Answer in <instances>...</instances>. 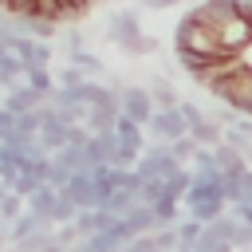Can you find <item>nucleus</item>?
Masks as SVG:
<instances>
[{
  "instance_id": "nucleus-6",
  "label": "nucleus",
  "mask_w": 252,
  "mask_h": 252,
  "mask_svg": "<svg viewBox=\"0 0 252 252\" xmlns=\"http://www.w3.org/2000/svg\"><path fill=\"white\" fill-rule=\"evenodd\" d=\"M8 51H16L28 67H51V59H55L51 43H47V39H35V35H16Z\"/></svg>"
},
{
  "instance_id": "nucleus-7",
  "label": "nucleus",
  "mask_w": 252,
  "mask_h": 252,
  "mask_svg": "<svg viewBox=\"0 0 252 252\" xmlns=\"http://www.w3.org/2000/svg\"><path fill=\"white\" fill-rule=\"evenodd\" d=\"M59 193H67L79 209H94V173H91V169H75L71 181H67Z\"/></svg>"
},
{
  "instance_id": "nucleus-25",
  "label": "nucleus",
  "mask_w": 252,
  "mask_h": 252,
  "mask_svg": "<svg viewBox=\"0 0 252 252\" xmlns=\"http://www.w3.org/2000/svg\"><path fill=\"white\" fill-rule=\"evenodd\" d=\"M55 244H63V248H75V244H79V228H75V220L55 224Z\"/></svg>"
},
{
  "instance_id": "nucleus-24",
  "label": "nucleus",
  "mask_w": 252,
  "mask_h": 252,
  "mask_svg": "<svg viewBox=\"0 0 252 252\" xmlns=\"http://www.w3.org/2000/svg\"><path fill=\"white\" fill-rule=\"evenodd\" d=\"M201 228H205V224H201V220H193V217H189V220H177V240H181V244H197Z\"/></svg>"
},
{
  "instance_id": "nucleus-18",
  "label": "nucleus",
  "mask_w": 252,
  "mask_h": 252,
  "mask_svg": "<svg viewBox=\"0 0 252 252\" xmlns=\"http://www.w3.org/2000/svg\"><path fill=\"white\" fill-rule=\"evenodd\" d=\"M177 205H181V201H177V197H169V193L154 201V217H158V228H161V224H177Z\"/></svg>"
},
{
  "instance_id": "nucleus-31",
  "label": "nucleus",
  "mask_w": 252,
  "mask_h": 252,
  "mask_svg": "<svg viewBox=\"0 0 252 252\" xmlns=\"http://www.w3.org/2000/svg\"><path fill=\"white\" fill-rule=\"evenodd\" d=\"M240 59H244V67H248V71H252V43H248V47H244V51H240Z\"/></svg>"
},
{
  "instance_id": "nucleus-28",
  "label": "nucleus",
  "mask_w": 252,
  "mask_h": 252,
  "mask_svg": "<svg viewBox=\"0 0 252 252\" xmlns=\"http://www.w3.org/2000/svg\"><path fill=\"white\" fill-rule=\"evenodd\" d=\"M83 47H87V43H83V32H79V28H67V32H63V51L75 55V51H83Z\"/></svg>"
},
{
  "instance_id": "nucleus-30",
  "label": "nucleus",
  "mask_w": 252,
  "mask_h": 252,
  "mask_svg": "<svg viewBox=\"0 0 252 252\" xmlns=\"http://www.w3.org/2000/svg\"><path fill=\"white\" fill-rule=\"evenodd\" d=\"M181 0H138V8H150V12H165V8H177Z\"/></svg>"
},
{
  "instance_id": "nucleus-12",
  "label": "nucleus",
  "mask_w": 252,
  "mask_h": 252,
  "mask_svg": "<svg viewBox=\"0 0 252 252\" xmlns=\"http://www.w3.org/2000/svg\"><path fill=\"white\" fill-rule=\"evenodd\" d=\"M114 134H118V146H134V150H146V138H142V122H134L130 114L118 110L114 118Z\"/></svg>"
},
{
  "instance_id": "nucleus-10",
  "label": "nucleus",
  "mask_w": 252,
  "mask_h": 252,
  "mask_svg": "<svg viewBox=\"0 0 252 252\" xmlns=\"http://www.w3.org/2000/svg\"><path fill=\"white\" fill-rule=\"evenodd\" d=\"M55 205H59V189H55V185H47V181H39V189L28 197V209H32V213H39V217H47L51 224H55Z\"/></svg>"
},
{
  "instance_id": "nucleus-32",
  "label": "nucleus",
  "mask_w": 252,
  "mask_h": 252,
  "mask_svg": "<svg viewBox=\"0 0 252 252\" xmlns=\"http://www.w3.org/2000/svg\"><path fill=\"white\" fill-rule=\"evenodd\" d=\"M173 252H193V244H177V248H173Z\"/></svg>"
},
{
  "instance_id": "nucleus-14",
  "label": "nucleus",
  "mask_w": 252,
  "mask_h": 252,
  "mask_svg": "<svg viewBox=\"0 0 252 252\" xmlns=\"http://www.w3.org/2000/svg\"><path fill=\"white\" fill-rule=\"evenodd\" d=\"M67 63H75L83 79H102V75H106V63H102L94 51H87V47H83V51H75V55H67Z\"/></svg>"
},
{
  "instance_id": "nucleus-13",
  "label": "nucleus",
  "mask_w": 252,
  "mask_h": 252,
  "mask_svg": "<svg viewBox=\"0 0 252 252\" xmlns=\"http://www.w3.org/2000/svg\"><path fill=\"white\" fill-rule=\"evenodd\" d=\"M213 63H217V59H209V55H197V51H189V47H177V67H181L185 75H193L197 83L209 75Z\"/></svg>"
},
{
  "instance_id": "nucleus-3",
  "label": "nucleus",
  "mask_w": 252,
  "mask_h": 252,
  "mask_svg": "<svg viewBox=\"0 0 252 252\" xmlns=\"http://www.w3.org/2000/svg\"><path fill=\"white\" fill-rule=\"evenodd\" d=\"M217 35H220V47H224V55H240L248 43H252V24H248V16L240 12V0L217 20Z\"/></svg>"
},
{
  "instance_id": "nucleus-2",
  "label": "nucleus",
  "mask_w": 252,
  "mask_h": 252,
  "mask_svg": "<svg viewBox=\"0 0 252 252\" xmlns=\"http://www.w3.org/2000/svg\"><path fill=\"white\" fill-rule=\"evenodd\" d=\"M173 47H189V51H197V55H209V59H220V55H224L217 28H213V24H205V20H197L193 12H185V16L177 20Z\"/></svg>"
},
{
  "instance_id": "nucleus-20",
  "label": "nucleus",
  "mask_w": 252,
  "mask_h": 252,
  "mask_svg": "<svg viewBox=\"0 0 252 252\" xmlns=\"http://www.w3.org/2000/svg\"><path fill=\"white\" fill-rule=\"evenodd\" d=\"M24 209H28V201H24L20 193H4V197H0V217H4L8 224H12V220L24 213Z\"/></svg>"
},
{
  "instance_id": "nucleus-9",
  "label": "nucleus",
  "mask_w": 252,
  "mask_h": 252,
  "mask_svg": "<svg viewBox=\"0 0 252 252\" xmlns=\"http://www.w3.org/2000/svg\"><path fill=\"white\" fill-rule=\"evenodd\" d=\"M150 98H154V106L158 110H169V106H177L181 102V94H177V87L169 83V75H150Z\"/></svg>"
},
{
  "instance_id": "nucleus-34",
  "label": "nucleus",
  "mask_w": 252,
  "mask_h": 252,
  "mask_svg": "<svg viewBox=\"0 0 252 252\" xmlns=\"http://www.w3.org/2000/svg\"><path fill=\"white\" fill-rule=\"evenodd\" d=\"M110 4H122V0H110Z\"/></svg>"
},
{
  "instance_id": "nucleus-17",
  "label": "nucleus",
  "mask_w": 252,
  "mask_h": 252,
  "mask_svg": "<svg viewBox=\"0 0 252 252\" xmlns=\"http://www.w3.org/2000/svg\"><path fill=\"white\" fill-rule=\"evenodd\" d=\"M47 244H55V228H39V232H32V236H24V240H12L16 252H43Z\"/></svg>"
},
{
  "instance_id": "nucleus-26",
  "label": "nucleus",
  "mask_w": 252,
  "mask_h": 252,
  "mask_svg": "<svg viewBox=\"0 0 252 252\" xmlns=\"http://www.w3.org/2000/svg\"><path fill=\"white\" fill-rule=\"evenodd\" d=\"M79 83H83L79 67H75V63H63V67H59V75H55V87H79Z\"/></svg>"
},
{
  "instance_id": "nucleus-33",
  "label": "nucleus",
  "mask_w": 252,
  "mask_h": 252,
  "mask_svg": "<svg viewBox=\"0 0 252 252\" xmlns=\"http://www.w3.org/2000/svg\"><path fill=\"white\" fill-rule=\"evenodd\" d=\"M0 110H4V98H0Z\"/></svg>"
},
{
  "instance_id": "nucleus-36",
  "label": "nucleus",
  "mask_w": 252,
  "mask_h": 252,
  "mask_svg": "<svg viewBox=\"0 0 252 252\" xmlns=\"http://www.w3.org/2000/svg\"><path fill=\"white\" fill-rule=\"evenodd\" d=\"M154 252H158V248H154Z\"/></svg>"
},
{
  "instance_id": "nucleus-8",
  "label": "nucleus",
  "mask_w": 252,
  "mask_h": 252,
  "mask_svg": "<svg viewBox=\"0 0 252 252\" xmlns=\"http://www.w3.org/2000/svg\"><path fill=\"white\" fill-rule=\"evenodd\" d=\"M122 228H126V236H142V232H154L158 228V217H154V205H134L126 217H122Z\"/></svg>"
},
{
  "instance_id": "nucleus-15",
  "label": "nucleus",
  "mask_w": 252,
  "mask_h": 252,
  "mask_svg": "<svg viewBox=\"0 0 252 252\" xmlns=\"http://www.w3.org/2000/svg\"><path fill=\"white\" fill-rule=\"evenodd\" d=\"M220 130H224V126H217V122L205 114L201 122H193V126H189V138H193L197 146H209V150H213V146L220 142Z\"/></svg>"
},
{
  "instance_id": "nucleus-35",
  "label": "nucleus",
  "mask_w": 252,
  "mask_h": 252,
  "mask_svg": "<svg viewBox=\"0 0 252 252\" xmlns=\"http://www.w3.org/2000/svg\"><path fill=\"white\" fill-rule=\"evenodd\" d=\"M244 4H252V0H244Z\"/></svg>"
},
{
  "instance_id": "nucleus-16",
  "label": "nucleus",
  "mask_w": 252,
  "mask_h": 252,
  "mask_svg": "<svg viewBox=\"0 0 252 252\" xmlns=\"http://www.w3.org/2000/svg\"><path fill=\"white\" fill-rule=\"evenodd\" d=\"M24 87H32L35 94H43V98H47V94L55 91V79H51V71H47V67H28V71H24Z\"/></svg>"
},
{
  "instance_id": "nucleus-22",
  "label": "nucleus",
  "mask_w": 252,
  "mask_h": 252,
  "mask_svg": "<svg viewBox=\"0 0 252 252\" xmlns=\"http://www.w3.org/2000/svg\"><path fill=\"white\" fill-rule=\"evenodd\" d=\"M154 244H158V252H173L181 240H177V224H161V228H154Z\"/></svg>"
},
{
  "instance_id": "nucleus-11",
  "label": "nucleus",
  "mask_w": 252,
  "mask_h": 252,
  "mask_svg": "<svg viewBox=\"0 0 252 252\" xmlns=\"http://www.w3.org/2000/svg\"><path fill=\"white\" fill-rule=\"evenodd\" d=\"M0 98H4V110H12V114H24V110H35V106L43 102V94H35L32 87H12V91H4Z\"/></svg>"
},
{
  "instance_id": "nucleus-5",
  "label": "nucleus",
  "mask_w": 252,
  "mask_h": 252,
  "mask_svg": "<svg viewBox=\"0 0 252 252\" xmlns=\"http://www.w3.org/2000/svg\"><path fill=\"white\" fill-rule=\"evenodd\" d=\"M118 110L122 114H130L134 122H150V114H154V98H150V87H138V83H126L122 87V94H118Z\"/></svg>"
},
{
  "instance_id": "nucleus-27",
  "label": "nucleus",
  "mask_w": 252,
  "mask_h": 252,
  "mask_svg": "<svg viewBox=\"0 0 252 252\" xmlns=\"http://www.w3.org/2000/svg\"><path fill=\"white\" fill-rule=\"evenodd\" d=\"M232 248H236V252H248V248H252V224H244V220L236 224V232H232Z\"/></svg>"
},
{
  "instance_id": "nucleus-1",
  "label": "nucleus",
  "mask_w": 252,
  "mask_h": 252,
  "mask_svg": "<svg viewBox=\"0 0 252 252\" xmlns=\"http://www.w3.org/2000/svg\"><path fill=\"white\" fill-rule=\"evenodd\" d=\"M122 55H154L158 51V39L142 32V16L138 8H114L106 16V32H102Z\"/></svg>"
},
{
  "instance_id": "nucleus-23",
  "label": "nucleus",
  "mask_w": 252,
  "mask_h": 252,
  "mask_svg": "<svg viewBox=\"0 0 252 252\" xmlns=\"http://www.w3.org/2000/svg\"><path fill=\"white\" fill-rule=\"evenodd\" d=\"M197 150H201V146H197L189 134H185V138H177V142H169V154H173L181 165H185V161H193V154H197Z\"/></svg>"
},
{
  "instance_id": "nucleus-29",
  "label": "nucleus",
  "mask_w": 252,
  "mask_h": 252,
  "mask_svg": "<svg viewBox=\"0 0 252 252\" xmlns=\"http://www.w3.org/2000/svg\"><path fill=\"white\" fill-rule=\"evenodd\" d=\"M75 228H79V236H91L94 232V209H79L75 213Z\"/></svg>"
},
{
  "instance_id": "nucleus-4",
  "label": "nucleus",
  "mask_w": 252,
  "mask_h": 252,
  "mask_svg": "<svg viewBox=\"0 0 252 252\" xmlns=\"http://www.w3.org/2000/svg\"><path fill=\"white\" fill-rule=\"evenodd\" d=\"M150 134H154V142H177V138H185L189 134V122H185V114L177 110V106H169V110H158L154 106V114H150Z\"/></svg>"
},
{
  "instance_id": "nucleus-21",
  "label": "nucleus",
  "mask_w": 252,
  "mask_h": 252,
  "mask_svg": "<svg viewBox=\"0 0 252 252\" xmlns=\"http://www.w3.org/2000/svg\"><path fill=\"white\" fill-rule=\"evenodd\" d=\"M71 181V169H67V161L59 158V154H51V169H47V185H55V189H63Z\"/></svg>"
},
{
  "instance_id": "nucleus-19",
  "label": "nucleus",
  "mask_w": 252,
  "mask_h": 252,
  "mask_svg": "<svg viewBox=\"0 0 252 252\" xmlns=\"http://www.w3.org/2000/svg\"><path fill=\"white\" fill-rule=\"evenodd\" d=\"M193 252H236L228 240H220V236H213L209 228H201V236H197V244H193Z\"/></svg>"
}]
</instances>
